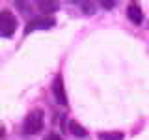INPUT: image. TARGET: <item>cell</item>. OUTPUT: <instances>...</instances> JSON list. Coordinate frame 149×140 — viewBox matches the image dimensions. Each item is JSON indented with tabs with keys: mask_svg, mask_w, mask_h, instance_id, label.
<instances>
[{
	"mask_svg": "<svg viewBox=\"0 0 149 140\" xmlns=\"http://www.w3.org/2000/svg\"><path fill=\"white\" fill-rule=\"evenodd\" d=\"M41 127H43V112L39 108H36L26 116L24 123H22V133L24 134H36L41 131Z\"/></svg>",
	"mask_w": 149,
	"mask_h": 140,
	"instance_id": "1",
	"label": "cell"
},
{
	"mask_svg": "<svg viewBox=\"0 0 149 140\" xmlns=\"http://www.w3.org/2000/svg\"><path fill=\"white\" fill-rule=\"evenodd\" d=\"M17 30V17L11 11H2L0 13V34L2 37L13 36Z\"/></svg>",
	"mask_w": 149,
	"mask_h": 140,
	"instance_id": "2",
	"label": "cell"
},
{
	"mask_svg": "<svg viewBox=\"0 0 149 140\" xmlns=\"http://www.w3.org/2000/svg\"><path fill=\"white\" fill-rule=\"evenodd\" d=\"M54 19L52 17H37L34 21H30L24 28V34H30L34 30H45V28H52L54 26Z\"/></svg>",
	"mask_w": 149,
	"mask_h": 140,
	"instance_id": "3",
	"label": "cell"
},
{
	"mask_svg": "<svg viewBox=\"0 0 149 140\" xmlns=\"http://www.w3.org/2000/svg\"><path fill=\"white\" fill-rule=\"evenodd\" d=\"M52 93H54L56 103H58V105H62V106L67 105V93H65L63 78H62V77H56V78H54V82H52Z\"/></svg>",
	"mask_w": 149,
	"mask_h": 140,
	"instance_id": "4",
	"label": "cell"
},
{
	"mask_svg": "<svg viewBox=\"0 0 149 140\" xmlns=\"http://www.w3.org/2000/svg\"><path fill=\"white\" fill-rule=\"evenodd\" d=\"M127 17H129L130 22H134V24H142L143 13H142L140 4H129V8H127Z\"/></svg>",
	"mask_w": 149,
	"mask_h": 140,
	"instance_id": "5",
	"label": "cell"
},
{
	"mask_svg": "<svg viewBox=\"0 0 149 140\" xmlns=\"http://www.w3.org/2000/svg\"><path fill=\"white\" fill-rule=\"evenodd\" d=\"M69 131H71L73 136H78V138L88 136V131H86V129H82V125H80V123H77V121H71V123H69Z\"/></svg>",
	"mask_w": 149,
	"mask_h": 140,
	"instance_id": "6",
	"label": "cell"
},
{
	"mask_svg": "<svg viewBox=\"0 0 149 140\" xmlns=\"http://www.w3.org/2000/svg\"><path fill=\"white\" fill-rule=\"evenodd\" d=\"M99 140H123V133H99Z\"/></svg>",
	"mask_w": 149,
	"mask_h": 140,
	"instance_id": "7",
	"label": "cell"
},
{
	"mask_svg": "<svg viewBox=\"0 0 149 140\" xmlns=\"http://www.w3.org/2000/svg\"><path fill=\"white\" fill-rule=\"evenodd\" d=\"M37 6L41 8V11H56L58 9V4L56 2H39Z\"/></svg>",
	"mask_w": 149,
	"mask_h": 140,
	"instance_id": "8",
	"label": "cell"
},
{
	"mask_svg": "<svg viewBox=\"0 0 149 140\" xmlns=\"http://www.w3.org/2000/svg\"><path fill=\"white\" fill-rule=\"evenodd\" d=\"M45 140H63L60 134H56V133H50V134H47V138Z\"/></svg>",
	"mask_w": 149,
	"mask_h": 140,
	"instance_id": "9",
	"label": "cell"
},
{
	"mask_svg": "<svg viewBox=\"0 0 149 140\" xmlns=\"http://www.w3.org/2000/svg\"><path fill=\"white\" fill-rule=\"evenodd\" d=\"M101 6H102V8H106V9H112V8L116 6V2H101Z\"/></svg>",
	"mask_w": 149,
	"mask_h": 140,
	"instance_id": "10",
	"label": "cell"
}]
</instances>
